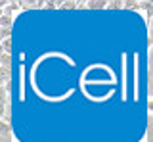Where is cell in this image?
Returning <instances> with one entry per match:
<instances>
[{
    "instance_id": "1",
    "label": "cell",
    "mask_w": 153,
    "mask_h": 142,
    "mask_svg": "<svg viewBox=\"0 0 153 142\" xmlns=\"http://www.w3.org/2000/svg\"><path fill=\"white\" fill-rule=\"evenodd\" d=\"M107 2H88V8H105Z\"/></svg>"
},
{
    "instance_id": "2",
    "label": "cell",
    "mask_w": 153,
    "mask_h": 142,
    "mask_svg": "<svg viewBox=\"0 0 153 142\" xmlns=\"http://www.w3.org/2000/svg\"><path fill=\"white\" fill-rule=\"evenodd\" d=\"M61 8H75V2H63Z\"/></svg>"
},
{
    "instance_id": "3",
    "label": "cell",
    "mask_w": 153,
    "mask_h": 142,
    "mask_svg": "<svg viewBox=\"0 0 153 142\" xmlns=\"http://www.w3.org/2000/svg\"><path fill=\"white\" fill-rule=\"evenodd\" d=\"M4 52L10 54V40H4Z\"/></svg>"
},
{
    "instance_id": "4",
    "label": "cell",
    "mask_w": 153,
    "mask_h": 142,
    "mask_svg": "<svg viewBox=\"0 0 153 142\" xmlns=\"http://www.w3.org/2000/svg\"><path fill=\"white\" fill-rule=\"evenodd\" d=\"M107 8H121V2H111Z\"/></svg>"
},
{
    "instance_id": "5",
    "label": "cell",
    "mask_w": 153,
    "mask_h": 142,
    "mask_svg": "<svg viewBox=\"0 0 153 142\" xmlns=\"http://www.w3.org/2000/svg\"><path fill=\"white\" fill-rule=\"evenodd\" d=\"M147 106H149V111H153V98H151L149 102H147Z\"/></svg>"
}]
</instances>
